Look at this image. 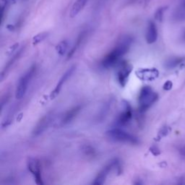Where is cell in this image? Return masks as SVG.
Masks as SVG:
<instances>
[{
    "label": "cell",
    "mask_w": 185,
    "mask_h": 185,
    "mask_svg": "<svg viewBox=\"0 0 185 185\" xmlns=\"http://www.w3.org/2000/svg\"><path fill=\"white\" fill-rule=\"evenodd\" d=\"M87 1L88 0H77L76 2L73 4L72 9L70 10V13H69L70 17L73 18V17H76L83 10V8L87 4Z\"/></svg>",
    "instance_id": "obj_14"
},
{
    "label": "cell",
    "mask_w": 185,
    "mask_h": 185,
    "mask_svg": "<svg viewBox=\"0 0 185 185\" xmlns=\"http://www.w3.org/2000/svg\"><path fill=\"white\" fill-rule=\"evenodd\" d=\"M48 35H49V33L46 32H43L41 33L37 34L36 35H35V36L33 38V45L35 46V45H37L38 43L42 42L44 40L45 38H47Z\"/></svg>",
    "instance_id": "obj_19"
},
{
    "label": "cell",
    "mask_w": 185,
    "mask_h": 185,
    "mask_svg": "<svg viewBox=\"0 0 185 185\" xmlns=\"http://www.w3.org/2000/svg\"><path fill=\"white\" fill-rule=\"evenodd\" d=\"M36 70L35 65H33L26 73H25L19 80L15 90V98L17 99H21L25 94L28 90V85L32 80L33 77Z\"/></svg>",
    "instance_id": "obj_4"
},
{
    "label": "cell",
    "mask_w": 185,
    "mask_h": 185,
    "mask_svg": "<svg viewBox=\"0 0 185 185\" xmlns=\"http://www.w3.org/2000/svg\"><path fill=\"white\" fill-rule=\"evenodd\" d=\"M85 35H86V33L83 32L80 34V35H79V36H78V38H77V39L75 43L74 44V46H72V48L70 49V51H69V53L67 54L68 59H70L71 57L74 55V54H75V52L77 51V50L78 49V48L80 47V46L81 45L82 42H83V41L84 40L85 37Z\"/></svg>",
    "instance_id": "obj_17"
},
{
    "label": "cell",
    "mask_w": 185,
    "mask_h": 185,
    "mask_svg": "<svg viewBox=\"0 0 185 185\" xmlns=\"http://www.w3.org/2000/svg\"><path fill=\"white\" fill-rule=\"evenodd\" d=\"M158 72L156 69H144L137 72L138 77L142 79V80H152L155 77L158 76Z\"/></svg>",
    "instance_id": "obj_15"
},
{
    "label": "cell",
    "mask_w": 185,
    "mask_h": 185,
    "mask_svg": "<svg viewBox=\"0 0 185 185\" xmlns=\"http://www.w3.org/2000/svg\"><path fill=\"white\" fill-rule=\"evenodd\" d=\"M112 100H109V101H108L107 102H106L105 104L103 105L101 110H100L99 113H98V116H97V121L102 122L103 120H105L106 116H107V114H109V110H110L111 106H112Z\"/></svg>",
    "instance_id": "obj_16"
},
{
    "label": "cell",
    "mask_w": 185,
    "mask_h": 185,
    "mask_svg": "<svg viewBox=\"0 0 185 185\" xmlns=\"http://www.w3.org/2000/svg\"><path fill=\"white\" fill-rule=\"evenodd\" d=\"M18 46H19V43H15V44H14L13 46H11V47L9 49V50L7 51V54H11L12 53H13V52H14L15 51L16 49H17V48H18Z\"/></svg>",
    "instance_id": "obj_25"
},
{
    "label": "cell",
    "mask_w": 185,
    "mask_h": 185,
    "mask_svg": "<svg viewBox=\"0 0 185 185\" xmlns=\"http://www.w3.org/2000/svg\"><path fill=\"white\" fill-rule=\"evenodd\" d=\"M123 104H124V110L119 115L116 121V125L119 127H124L128 125L133 117V112L130 104L126 101H123Z\"/></svg>",
    "instance_id": "obj_8"
},
{
    "label": "cell",
    "mask_w": 185,
    "mask_h": 185,
    "mask_svg": "<svg viewBox=\"0 0 185 185\" xmlns=\"http://www.w3.org/2000/svg\"><path fill=\"white\" fill-rule=\"evenodd\" d=\"M114 168L116 169L117 173L120 174L122 170L121 166H120V161L118 159H116H116L112 160L110 163H109L105 167L103 168V169L100 171L99 173H98V174L97 175L96 177L95 180L93 182V184L101 185L104 184L106 179L107 176H109V173H110Z\"/></svg>",
    "instance_id": "obj_5"
},
{
    "label": "cell",
    "mask_w": 185,
    "mask_h": 185,
    "mask_svg": "<svg viewBox=\"0 0 185 185\" xmlns=\"http://www.w3.org/2000/svg\"><path fill=\"white\" fill-rule=\"evenodd\" d=\"M167 7H160L156 10V12H155V15L154 17L156 20H158V22H162L163 17H164V12L166 9Z\"/></svg>",
    "instance_id": "obj_20"
},
{
    "label": "cell",
    "mask_w": 185,
    "mask_h": 185,
    "mask_svg": "<svg viewBox=\"0 0 185 185\" xmlns=\"http://www.w3.org/2000/svg\"><path fill=\"white\" fill-rule=\"evenodd\" d=\"M106 135L114 141H117L123 143L130 144V145H137L140 144V140L138 137L129 133L127 132L116 127L111 129L106 132Z\"/></svg>",
    "instance_id": "obj_3"
},
{
    "label": "cell",
    "mask_w": 185,
    "mask_h": 185,
    "mask_svg": "<svg viewBox=\"0 0 185 185\" xmlns=\"http://www.w3.org/2000/svg\"><path fill=\"white\" fill-rule=\"evenodd\" d=\"M83 151L85 152V155L87 156H94L96 155V152L94 150V149L93 148L90 146H85L83 148Z\"/></svg>",
    "instance_id": "obj_22"
},
{
    "label": "cell",
    "mask_w": 185,
    "mask_h": 185,
    "mask_svg": "<svg viewBox=\"0 0 185 185\" xmlns=\"http://www.w3.org/2000/svg\"><path fill=\"white\" fill-rule=\"evenodd\" d=\"M132 70V67L126 61H123L120 64V67L116 73L117 80L122 87H125L128 82L129 77Z\"/></svg>",
    "instance_id": "obj_9"
},
{
    "label": "cell",
    "mask_w": 185,
    "mask_h": 185,
    "mask_svg": "<svg viewBox=\"0 0 185 185\" xmlns=\"http://www.w3.org/2000/svg\"><path fill=\"white\" fill-rule=\"evenodd\" d=\"M54 120V114L53 112H50L46 114L41 119L33 130V136L38 137L42 134L49 128V126Z\"/></svg>",
    "instance_id": "obj_6"
},
{
    "label": "cell",
    "mask_w": 185,
    "mask_h": 185,
    "mask_svg": "<svg viewBox=\"0 0 185 185\" xmlns=\"http://www.w3.org/2000/svg\"><path fill=\"white\" fill-rule=\"evenodd\" d=\"M184 38L185 39V31H184Z\"/></svg>",
    "instance_id": "obj_29"
},
{
    "label": "cell",
    "mask_w": 185,
    "mask_h": 185,
    "mask_svg": "<svg viewBox=\"0 0 185 185\" xmlns=\"http://www.w3.org/2000/svg\"><path fill=\"white\" fill-rule=\"evenodd\" d=\"M158 94L152 90L150 86H144L140 92L138 97L139 112L143 113L157 101Z\"/></svg>",
    "instance_id": "obj_2"
},
{
    "label": "cell",
    "mask_w": 185,
    "mask_h": 185,
    "mask_svg": "<svg viewBox=\"0 0 185 185\" xmlns=\"http://www.w3.org/2000/svg\"><path fill=\"white\" fill-rule=\"evenodd\" d=\"M132 41L133 39L130 35H125L121 38L116 46L103 59L101 63L102 67L109 69L116 65L121 57L127 54L132 43Z\"/></svg>",
    "instance_id": "obj_1"
},
{
    "label": "cell",
    "mask_w": 185,
    "mask_h": 185,
    "mask_svg": "<svg viewBox=\"0 0 185 185\" xmlns=\"http://www.w3.org/2000/svg\"><path fill=\"white\" fill-rule=\"evenodd\" d=\"M146 41L149 44L155 43L158 38V30L154 22L150 21L147 27V31L145 34Z\"/></svg>",
    "instance_id": "obj_12"
},
{
    "label": "cell",
    "mask_w": 185,
    "mask_h": 185,
    "mask_svg": "<svg viewBox=\"0 0 185 185\" xmlns=\"http://www.w3.org/2000/svg\"><path fill=\"white\" fill-rule=\"evenodd\" d=\"M75 69H76V67H75V66H72V67H71L69 69H68L66 71L65 73L61 76V77L60 78V80H59L58 83H57L55 88L54 89V90H53V91L51 92V94L50 95L51 99V100L54 99V98L59 95V92L60 90H61L62 86L64 85V83H65L67 81L69 78H70V77L72 76V74H73L74 72H75Z\"/></svg>",
    "instance_id": "obj_11"
},
{
    "label": "cell",
    "mask_w": 185,
    "mask_h": 185,
    "mask_svg": "<svg viewBox=\"0 0 185 185\" xmlns=\"http://www.w3.org/2000/svg\"><path fill=\"white\" fill-rule=\"evenodd\" d=\"M82 110V106L77 105L76 106H74L72 109L68 110L67 112H66L64 114L61 116V119L59 121V122L56 124L57 127H63V126H66L69 124V123L72 122L75 118L77 117L80 111Z\"/></svg>",
    "instance_id": "obj_10"
},
{
    "label": "cell",
    "mask_w": 185,
    "mask_h": 185,
    "mask_svg": "<svg viewBox=\"0 0 185 185\" xmlns=\"http://www.w3.org/2000/svg\"><path fill=\"white\" fill-rule=\"evenodd\" d=\"M182 154H183L184 156H185V148H184L182 149Z\"/></svg>",
    "instance_id": "obj_27"
},
{
    "label": "cell",
    "mask_w": 185,
    "mask_h": 185,
    "mask_svg": "<svg viewBox=\"0 0 185 185\" xmlns=\"http://www.w3.org/2000/svg\"><path fill=\"white\" fill-rule=\"evenodd\" d=\"M27 167L28 171L33 176L35 182L38 185H43V179L41 171V164L39 160L35 158H28L27 160Z\"/></svg>",
    "instance_id": "obj_7"
},
{
    "label": "cell",
    "mask_w": 185,
    "mask_h": 185,
    "mask_svg": "<svg viewBox=\"0 0 185 185\" xmlns=\"http://www.w3.org/2000/svg\"><path fill=\"white\" fill-rule=\"evenodd\" d=\"M68 46L69 44H68L67 41H61L56 46V51L60 56H63L67 51Z\"/></svg>",
    "instance_id": "obj_18"
},
{
    "label": "cell",
    "mask_w": 185,
    "mask_h": 185,
    "mask_svg": "<svg viewBox=\"0 0 185 185\" xmlns=\"http://www.w3.org/2000/svg\"><path fill=\"white\" fill-rule=\"evenodd\" d=\"M182 6L184 8H185V0H182Z\"/></svg>",
    "instance_id": "obj_28"
},
{
    "label": "cell",
    "mask_w": 185,
    "mask_h": 185,
    "mask_svg": "<svg viewBox=\"0 0 185 185\" xmlns=\"http://www.w3.org/2000/svg\"><path fill=\"white\" fill-rule=\"evenodd\" d=\"M23 51H24V49H23V48H22V49H20V51H17V53H16V54L10 59V60H9V61L7 63L6 65H5V67H4L3 70L2 71V73H1V81H2V80H3L4 77H5V75H7V73L8 71L10 69V68L12 67V66L15 64V61L18 59L19 57H20V55H21L22 53L23 52Z\"/></svg>",
    "instance_id": "obj_13"
},
{
    "label": "cell",
    "mask_w": 185,
    "mask_h": 185,
    "mask_svg": "<svg viewBox=\"0 0 185 185\" xmlns=\"http://www.w3.org/2000/svg\"><path fill=\"white\" fill-rule=\"evenodd\" d=\"M179 62H180V59H173L168 60L166 64V66L168 68H172L176 67Z\"/></svg>",
    "instance_id": "obj_21"
},
{
    "label": "cell",
    "mask_w": 185,
    "mask_h": 185,
    "mask_svg": "<svg viewBox=\"0 0 185 185\" xmlns=\"http://www.w3.org/2000/svg\"><path fill=\"white\" fill-rule=\"evenodd\" d=\"M150 151L156 156H158L160 154V150L156 146H154V145L150 148Z\"/></svg>",
    "instance_id": "obj_24"
},
{
    "label": "cell",
    "mask_w": 185,
    "mask_h": 185,
    "mask_svg": "<svg viewBox=\"0 0 185 185\" xmlns=\"http://www.w3.org/2000/svg\"><path fill=\"white\" fill-rule=\"evenodd\" d=\"M24 1H26V0H24Z\"/></svg>",
    "instance_id": "obj_30"
},
{
    "label": "cell",
    "mask_w": 185,
    "mask_h": 185,
    "mask_svg": "<svg viewBox=\"0 0 185 185\" xmlns=\"http://www.w3.org/2000/svg\"><path fill=\"white\" fill-rule=\"evenodd\" d=\"M7 28L9 30V31H15V26L13 25H7Z\"/></svg>",
    "instance_id": "obj_26"
},
{
    "label": "cell",
    "mask_w": 185,
    "mask_h": 185,
    "mask_svg": "<svg viewBox=\"0 0 185 185\" xmlns=\"http://www.w3.org/2000/svg\"><path fill=\"white\" fill-rule=\"evenodd\" d=\"M172 87H173V83H172V82L170 81V80H167L164 84L163 88L165 90H170L172 88Z\"/></svg>",
    "instance_id": "obj_23"
}]
</instances>
